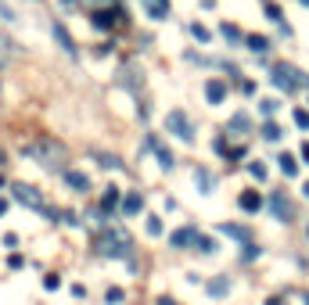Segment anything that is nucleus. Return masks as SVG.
Instances as JSON below:
<instances>
[{
	"label": "nucleus",
	"instance_id": "nucleus-1",
	"mask_svg": "<svg viewBox=\"0 0 309 305\" xmlns=\"http://www.w3.org/2000/svg\"><path fill=\"white\" fill-rule=\"evenodd\" d=\"M22 155L36 158L40 165H47V169H61V165H65V147H61L54 137H36V140L22 144Z\"/></svg>",
	"mask_w": 309,
	"mask_h": 305
},
{
	"label": "nucleus",
	"instance_id": "nucleus-2",
	"mask_svg": "<svg viewBox=\"0 0 309 305\" xmlns=\"http://www.w3.org/2000/svg\"><path fill=\"white\" fill-rule=\"evenodd\" d=\"M11 190H15V201H22L25 208H32V212H47V215H54V212L47 208V198H44V194H40V190H36V187H29V183H15Z\"/></svg>",
	"mask_w": 309,
	"mask_h": 305
},
{
	"label": "nucleus",
	"instance_id": "nucleus-3",
	"mask_svg": "<svg viewBox=\"0 0 309 305\" xmlns=\"http://www.w3.org/2000/svg\"><path fill=\"white\" fill-rule=\"evenodd\" d=\"M166 129H169V133H176V137H180V140H187V144L195 140V129H190V119L183 115V111H169V115H166Z\"/></svg>",
	"mask_w": 309,
	"mask_h": 305
},
{
	"label": "nucleus",
	"instance_id": "nucleus-4",
	"mask_svg": "<svg viewBox=\"0 0 309 305\" xmlns=\"http://www.w3.org/2000/svg\"><path fill=\"white\" fill-rule=\"evenodd\" d=\"M281 90H295L298 86V72L291 68V65H274V75H269Z\"/></svg>",
	"mask_w": 309,
	"mask_h": 305
},
{
	"label": "nucleus",
	"instance_id": "nucleus-5",
	"mask_svg": "<svg viewBox=\"0 0 309 305\" xmlns=\"http://www.w3.org/2000/svg\"><path fill=\"white\" fill-rule=\"evenodd\" d=\"M269 208H274V215L284 219V223L291 219V205H288V198L281 194V190H274V194H269Z\"/></svg>",
	"mask_w": 309,
	"mask_h": 305
},
{
	"label": "nucleus",
	"instance_id": "nucleus-6",
	"mask_svg": "<svg viewBox=\"0 0 309 305\" xmlns=\"http://www.w3.org/2000/svg\"><path fill=\"white\" fill-rule=\"evenodd\" d=\"M65 183H68L72 190H80V194H87V190H90V176H87V172H75V169H65Z\"/></svg>",
	"mask_w": 309,
	"mask_h": 305
},
{
	"label": "nucleus",
	"instance_id": "nucleus-7",
	"mask_svg": "<svg viewBox=\"0 0 309 305\" xmlns=\"http://www.w3.org/2000/svg\"><path fill=\"white\" fill-rule=\"evenodd\" d=\"M205 97H209V104H223L226 101V83L223 79H209L205 83Z\"/></svg>",
	"mask_w": 309,
	"mask_h": 305
},
{
	"label": "nucleus",
	"instance_id": "nucleus-8",
	"mask_svg": "<svg viewBox=\"0 0 309 305\" xmlns=\"http://www.w3.org/2000/svg\"><path fill=\"white\" fill-rule=\"evenodd\" d=\"M51 32H54V40L61 43V51H65V54H75V43H72V36H68V29H65L61 22H54V25H51Z\"/></svg>",
	"mask_w": 309,
	"mask_h": 305
},
{
	"label": "nucleus",
	"instance_id": "nucleus-9",
	"mask_svg": "<svg viewBox=\"0 0 309 305\" xmlns=\"http://www.w3.org/2000/svg\"><path fill=\"white\" fill-rule=\"evenodd\" d=\"M144 8H147V15H151L154 22H162V18L169 15V0H144Z\"/></svg>",
	"mask_w": 309,
	"mask_h": 305
},
{
	"label": "nucleus",
	"instance_id": "nucleus-10",
	"mask_svg": "<svg viewBox=\"0 0 309 305\" xmlns=\"http://www.w3.org/2000/svg\"><path fill=\"white\" fill-rule=\"evenodd\" d=\"M195 237H198V234L187 226V230H176V234L169 237V244H173V248H187V244H195Z\"/></svg>",
	"mask_w": 309,
	"mask_h": 305
},
{
	"label": "nucleus",
	"instance_id": "nucleus-11",
	"mask_svg": "<svg viewBox=\"0 0 309 305\" xmlns=\"http://www.w3.org/2000/svg\"><path fill=\"white\" fill-rule=\"evenodd\" d=\"M238 205H241L245 212H259V205H262V198L255 194V190H245V194L238 198Z\"/></svg>",
	"mask_w": 309,
	"mask_h": 305
},
{
	"label": "nucleus",
	"instance_id": "nucleus-12",
	"mask_svg": "<svg viewBox=\"0 0 309 305\" xmlns=\"http://www.w3.org/2000/svg\"><path fill=\"white\" fill-rule=\"evenodd\" d=\"M140 208H144V198H140V194H126V201H123V212H126V215H137Z\"/></svg>",
	"mask_w": 309,
	"mask_h": 305
},
{
	"label": "nucleus",
	"instance_id": "nucleus-13",
	"mask_svg": "<svg viewBox=\"0 0 309 305\" xmlns=\"http://www.w3.org/2000/svg\"><path fill=\"white\" fill-rule=\"evenodd\" d=\"M226 291H230V280H226V277H216V280H209V294H212V298H223Z\"/></svg>",
	"mask_w": 309,
	"mask_h": 305
},
{
	"label": "nucleus",
	"instance_id": "nucleus-14",
	"mask_svg": "<svg viewBox=\"0 0 309 305\" xmlns=\"http://www.w3.org/2000/svg\"><path fill=\"white\" fill-rule=\"evenodd\" d=\"M277 162H281V172H284V176H298V162H295V155H281Z\"/></svg>",
	"mask_w": 309,
	"mask_h": 305
},
{
	"label": "nucleus",
	"instance_id": "nucleus-15",
	"mask_svg": "<svg viewBox=\"0 0 309 305\" xmlns=\"http://www.w3.org/2000/svg\"><path fill=\"white\" fill-rule=\"evenodd\" d=\"M248 51L266 54V51H269V40H266V36H255V32H252V36H248Z\"/></svg>",
	"mask_w": 309,
	"mask_h": 305
},
{
	"label": "nucleus",
	"instance_id": "nucleus-16",
	"mask_svg": "<svg viewBox=\"0 0 309 305\" xmlns=\"http://www.w3.org/2000/svg\"><path fill=\"white\" fill-rule=\"evenodd\" d=\"M15 58V43L8 40V36H0V65H8Z\"/></svg>",
	"mask_w": 309,
	"mask_h": 305
},
{
	"label": "nucleus",
	"instance_id": "nucleus-17",
	"mask_svg": "<svg viewBox=\"0 0 309 305\" xmlns=\"http://www.w3.org/2000/svg\"><path fill=\"white\" fill-rule=\"evenodd\" d=\"M94 25H97V29H111V25H115V15H111V11H94Z\"/></svg>",
	"mask_w": 309,
	"mask_h": 305
},
{
	"label": "nucleus",
	"instance_id": "nucleus-18",
	"mask_svg": "<svg viewBox=\"0 0 309 305\" xmlns=\"http://www.w3.org/2000/svg\"><path fill=\"white\" fill-rule=\"evenodd\" d=\"M195 248H198L202 255H212V251H216V241H212V237H202V234H198V237H195Z\"/></svg>",
	"mask_w": 309,
	"mask_h": 305
},
{
	"label": "nucleus",
	"instance_id": "nucleus-19",
	"mask_svg": "<svg viewBox=\"0 0 309 305\" xmlns=\"http://www.w3.org/2000/svg\"><path fill=\"white\" fill-rule=\"evenodd\" d=\"M219 230H223V234H230V237H238V241H248V230H245V226H230V223H223Z\"/></svg>",
	"mask_w": 309,
	"mask_h": 305
},
{
	"label": "nucleus",
	"instance_id": "nucleus-20",
	"mask_svg": "<svg viewBox=\"0 0 309 305\" xmlns=\"http://www.w3.org/2000/svg\"><path fill=\"white\" fill-rule=\"evenodd\" d=\"M154 151H159V165H162V169H173V155H169V151L159 147V144H154Z\"/></svg>",
	"mask_w": 309,
	"mask_h": 305
},
{
	"label": "nucleus",
	"instance_id": "nucleus-21",
	"mask_svg": "<svg viewBox=\"0 0 309 305\" xmlns=\"http://www.w3.org/2000/svg\"><path fill=\"white\" fill-rule=\"evenodd\" d=\"M119 205V187H108V194H104V208H115Z\"/></svg>",
	"mask_w": 309,
	"mask_h": 305
},
{
	"label": "nucleus",
	"instance_id": "nucleus-22",
	"mask_svg": "<svg viewBox=\"0 0 309 305\" xmlns=\"http://www.w3.org/2000/svg\"><path fill=\"white\" fill-rule=\"evenodd\" d=\"M262 137H266V140H281V126L266 122V126H262Z\"/></svg>",
	"mask_w": 309,
	"mask_h": 305
},
{
	"label": "nucleus",
	"instance_id": "nucleus-23",
	"mask_svg": "<svg viewBox=\"0 0 309 305\" xmlns=\"http://www.w3.org/2000/svg\"><path fill=\"white\" fill-rule=\"evenodd\" d=\"M147 234H151V237H159V234H162V223H159V215H147Z\"/></svg>",
	"mask_w": 309,
	"mask_h": 305
},
{
	"label": "nucleus",
	"instance_id": "nucleus-24",
	"mask_svg": "<svg viewBox=\"0 0 309 305\" xmlns=\"http://www.w3.org/2000/svg\"><path fill=\"white\" fill-rule=\"evenodd\" d=\"M259 111H262V115H274V111H277V101H274V97L259 101Z\"/></svg>",
	"mask_w": 309,
	"mask_h": 305
},
{
	"label": "nucleus",
	"instance_id": "nucleus-25",
	"mask_svg": "<svg viewBox=\"0 0 309 305\" xmlns=\"http://www.w3.org/2000/svg\"><path fill=\"white\" fill-rule=\"evenodd\" d=\"M248 172H252L255 180H266V165H262V162H252V165H248Z\"/></svg>",
	"mask_w": 309,
	"mask_h": 305
},
{
	"label": "nucleus",
	"instance_id": "nucleus-26",
	"mask_svg": "<svg viewBox=\"0 0 309 305\" xmlns=\"http://www.w3.org/2000/svg\"><path fill=\"white\" fill-rule=\"evenodd\" d=\"M101 165H104V169H119L123 162H119V158H115V155H101Z\"/></svg>",
	"mask_w": 309,
	"mask_h": 305
},
{
	"label": "nucleus",
	"instance_id": "nucleus-27",
	"mask_svg": "<svg viewBox=\"0 0 309 305\" xmlns=\"http://www.w3.org/2000/svg\"><path fill=\"white\" fill-rule=\"evenodd\" d=\"M44 287H47V291H58V287H61V277H54V273H51V277L44 280Z\"/></svg>",
	"mask_w": 309,
	"mask_h": 305
},
{
	"label": "nucleus",
	"instance_id": "nucleus-28",
	"mask_svg": "<svg viewBox=\"0 0 309 305\" xmlns=\"http://www.w3.org/2000/svg\"><path fill=\"white\" fill-rule=\"evenodd\" d=\"M190 32H195L202 43H209V29H202V25H190Z\"/></svg>",
	"mask_w": 309,
	"mask_h": 305
},
{
	"label": "nucleus",
	"instance_id": "nucleus-29",
	"mask_svg": "<svg viewBox=\"0 0 309 305\" xmlns=\"http://www.w3.org/2000/svg\"><path fill=\"white\" fill-rule=\"evenodd\" d=\"M104 298H108V305H111V301H123V291H119V287H108Z\"/></svg>",
	"mask_w": 309,
	"mask_h": 305
},
{
	"label": "nucleus",
	"instance_id": "nucleus-30",
	"mask_svg": "<svg viewBox=\"0 0 309 305\" xmlns=\"http://www.w3.org/2000/svg\"><path fill=\"white\" fill-rule=\"evenodd\" d=\"M295 122H298L302 129H309V111H295Z\"/></svg>",
	"mask_w": 309,
	"mask_h": 305
},
{
	"label": "nucleus",
	"instance_id": "nucleus-31",
	"mask_svg": "<svg viewBox=\"0 0 309 305\" xmlns=\"http://www.w3.org/2000/svg\"><path fill=\"white\" fill-rule=\"evenodd\" d=\"M223 36H226V40H241V32L234 25H223Z\"/></svg>",
	"mask_w": 309,
	"mask_h": 305
},
{
	"label": "nucleus",
	"instance_id": "nucleus-32",
	"mask_svg": "<svg viewBox=\"0 0 309 305\" xmlns=\"http://www.w3.org/2000/svg\"><path fill=\"white\" fill-rule=\"evenodd\" d=\"M230 126H234V129H248V119H245V115H234V122H230Z\"/></svg>",
	"mask_w": 309,
	"mask_h": 305
},
{
	"label": "nucleus",
	"instance_id": "nucleus-33",
	"mask_svg": "<svg viewBox=\"0 0 309 305\" xmlns=\"http://www.w3.org/2000/svg\"><path fill=\"white\" fill-rule=\"evenodd\" d=\"M266 15L274 18V22H281V8H274V4H266Z\"/></svg>",
	"mask_w": 309,
	"mask_h": 305
},
{
	"label": "nucleus",
	"instance_id": "nucleus-34",
	"mask_svg": "<svg viewBox=\"0 0 309 305\" xmlns=\"http://www.w3.org/2000/svg\"><path fill=\"white\" fill-rule=\"evenodd\" d=\"M198 183L205 187V194H209V187H212V180H209V172H198Z\"/></svg>",
	"mask_w": 309,
	"mask_h": 305
},
{
	"label": "nucleus",
	"instance_id": "nucleus-35",
	"mask_svg": "<svg viewBox=\"0 0 309 305\" xmlns=\"http://www.w3.org/2000/svg\"><path fill=\"white\" fill-rule=\"evenodd\" d=\"M302 158H305V162H309V140H305V144H302Z\"/></svg>",
	"mask_w": 309,
	"mask_h": 305
},
{
	"label": "nucleus",
	"instance_id": "nucleus-36",
	"mask_svg": "<svg viewBox=\"0 0 309 305\" xmlns=\"http://www.w3.org/2000/svg\"><path fill=\"white\" fill-rule=\"evenodd\" d=\"M159 305H180V301H173V298H162V301H159Z\"/></svg>",
	"mask_w": 309,
	"mask_h": 305
},
{
	"label": "nucleus",
	"instance_id": "nucleus-37",
	"mask_svg": "<svg viewBox=\"0 0 309 305\" xmlns=\"http://www.w3.org/2000/svg\"><path fill=\"white\" fill-rule=\"evenodd\" d=\"M302 194H305V198H309V183H305V187H302Z\"/></svg>",
	"mask_w": 309,
	"mask_h": 305
},
{
	"label": "nucleus",
	"instance_id": "nucleus-38",
	"mask_svg": "<svg viewBox=\"0 0 309 305\" xmlns=\"http://www.w3.org/2000/svg\"><path fill=\"white\" fill-rule=\"evenodd\" d=\"M269 305H284V301H281V298H274V301H269Z\"/></svg>",
	"mask_w": 309,
	"mask_h": 305
},
{
	"label": "nucleus",
	"instance_id": "nucleus-39",
	"mask_svg": "<svg viewBox=\"0 0 309 305\" xmlns=\"http://www.w3.org/2000/svg\"><path fill=\"white\" fill-rule=\"evenodd\" d=\"M305 237H309V226H305Z\"/></svg>",
	"mask_w": 309,
	"mask_h": 305
}]
</instances>
